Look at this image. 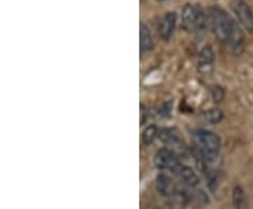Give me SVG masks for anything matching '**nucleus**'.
<instances>
[{"mask_svg":"<svg viewBox=\"0 0 253 209\" xmlns=\"http://www.w3.org/2000/svg\"><path fill=\"white\" fill-rule=\"evenodd\" d=\"M208 24L218 41L226 46L232 54L241 55L245 49V36L238 26V21L225 10L212 6L208 10Z\"/></svg>","mask_w":253,"mask_h":209,"instance_id":"1","label":"nucleus"},{"mask_svg":"<svg viewBox=\"0 0 253 209\" xmlns=\"http://www.w3.org/2000/svg\"><path fill=\"white\" fill-rule=\"evenodd\" d=\"M193 139L196 143V153L197 157L203 159L207 164H215L219 156L221 149V139L217 134L199 128L193 131Z\"/></svg>","mask_w":253,"mask_h":209,"instance_id":"2","label":"nucleus"},{"mask_svg":"<svg viewBox=\"0 0 253 209\" xmlns=\"http://www.w3.org/2000/svg\"><path fill=\"white\" fill-rule=\"evenodd\" d=\"M206 14L203 9L197 4H186L181 10V27L186 31H199L201 28L206 27Z\"/></svg>","mask_w":253,"mask_h":209,"instance_id":"3","label":"nucleus"},{"mask_svg":"<svg viewBox=\"0 0 253 209\" xmlns=\"http://www.w3.org/2000/svg\"><path fill=\"white\" fill-rule=\"evenodd\" d=\"M231 9L235 14L236 21L248 33L253 34V10L246 0H231Z\"/></svg>","mask_w":253,"mask_h":209,"instance_id":"4","label":"nucleus"},{"mask_svg":"<svg viewBox=\"0 0 253 209\" xmlns=\"http://www.w3.org/2000/svg\"><path fill=\"white\" fill-rule=\"evenodd\" d=\"M154 163L159 170H166V172H172L173 173L180 166L181 162L179 155L174 150L163 147L155 153Z\"/></svg>","mask_w":253,"mask_h":209,"instance_id":"5","label":"nucleus"},{"mask_svg":"<svg viewBox=\"0 0 253 209\" xmlns=\"http://www.w3.org/2000/svg\"><path fill=\"white\" fill-rule=\"evenodd\" d=\"M173 174L180 180L186 187H189L191 190H199V185H200V177L197 175V173L189 167V166H184V164H180Z\"/></svg>","mask_w":253,"mask_h":209,"instance_id":"6","label":"nucleus"},{"mask_svg":"<svg viewBox=\"0 0 253 209\" xmlns=\"http://www.w3.org/2000/svg\"><path fill=\"white\" fill-rule=\"evenodd\" d=\"M176 23H177V16H176L174 11H168L161 18L159 26H158V34L163 41H169L172 38L174 28H176Z\"/></svg>","mask_w":253,"mask_h":209,"instance_id":"7","label":"nucleus"},{"mask_svg":"<svg viewBox=\"0 0 253 209\" xmlns=\"http://www.w3.org/2000/svg\"><path fill=\"white\" fill-rule=\"evenodd\" d=\"M139 44H141V55L148 54L154 49V38H152V33L146 24H141L139 28Z\"/></svg>","mask_w":253,"mask_h":209,"instance_id":"8","label":"nucleus"},{"mask_svg":"<svg viewBox=\"0 0 253 209\" xmlns=\"http://www.w3.org/2000/svg\"><path fill=\"white\" fill-rule=\"evenodd\" d=\"M214 66V52L210 46H206L199 55V70L203 73H210Z\"/></svg>","mask_w":253,"mask_h":209,"instance_id":"9","label":"nucleus"},{"mask_svg":"<svg viewBox=\"0 0 253 209\" xmlns=\"http://www.w3.org/2000/svg\"><path fill=\"white\" fill-rule=\"evenodd\" d=\"M155 185H156L158 192L161 195H163V197H169V195H172L173 192H174V184H173L172 178L168 174H158Z\"/></svg>","mask_w":253,"mask_h":209,"instance_id":"10","label":"nucleus"},{"mask_svg":"<svg viewBox=\"0 0 253 209\" xmlns=\"http://www.w3.org/2000/svg\"><path fill=\"white\" fill-rule=\"evenodd\" d=\"M159 139L166 145L174 146L180 143V137L179 132L176 129H170V128H163L159 131Z\"/></svg>","mask_w":253,"mask_h":209,"instance_id":"11","label":"nucleus"},{"mask_svg":"<svg viewBox=\"0 0 253 209\" xmlns=\"http://www.w3.org/2000/svg\"><path fill=\"white\" fill-rule=\"evenodd\" d=\"M203 119L211 125H217L224 119V112L218 108H210L203 112Z\"/></svg>","mask_w":253,"mask_h":209,"instance_id":"12","label":"nucleus"},{"mask_svg":"<svg viewBox=\"0 0 253 209\" xmlns=\"http://www.w3.org/2000/svg\"><path fill=\"white\" fill-rule=\"evenodd\" d=\"M158 138H159V129L155 125H151V127L146 128L142 134V145H151Z\"/></svg>","mask_w":253,"mask_h":209,"instance_id":"13","label":"nucleus"},{"mask_svg":"<svg viewBox=\"0 0 253 209\" xmlns=\"http://www.w3.org/2000/svg\"><path fill=\"white\" fill-rule=\"evenodd\" d=\"M232 205L235 209H242L245 205V192L242 187L236 185L232 191Z\"/></svg>","mask_w":253,"mask_h":209,"instance_id":"14","label":"nucleus"},{"mask_svg":"<svg viewBox=\"0 0 253 209\" xmlns=\"http://www.w3.org/2000/svg\"><path fill=\"white\" fill-rule=\"evenodd\" d=\"M170 112H172V103H169V101H166V103H163L162 105L159 107V108L156 109V118H168L169 115H170Z\"/></svg>","mask_w":253,"mask_h":209,"instance_id":"15","label":"nucleus"},{"mask_svg":"<svg viewBox=\"0 0 253 209\" xmlns=\"http://www.w3.org/2000/svg\"><path fill=\"white\" fill-rule=\"evenodd\" d=\"M212 97H214V101L215 103H219V101L224 99V90L221 87H214L212 89Z\"/></svg>","mask_w":253,"mask_h":209,"instance_id":"16","label":"nucleus"},{"mask_svg":"<svg viewBox=\"0 0 253 209\" xmlns=\"http://www.w3.org/2000/svg\"><path fill=\"white\" fill-rule=\"evenodd\" d=\"M159 1H163V0H159Z\"/></svg>","mask_w":253,"mask_h":209,"instance_id":"17","label":"nucleus"}]
</instances>
